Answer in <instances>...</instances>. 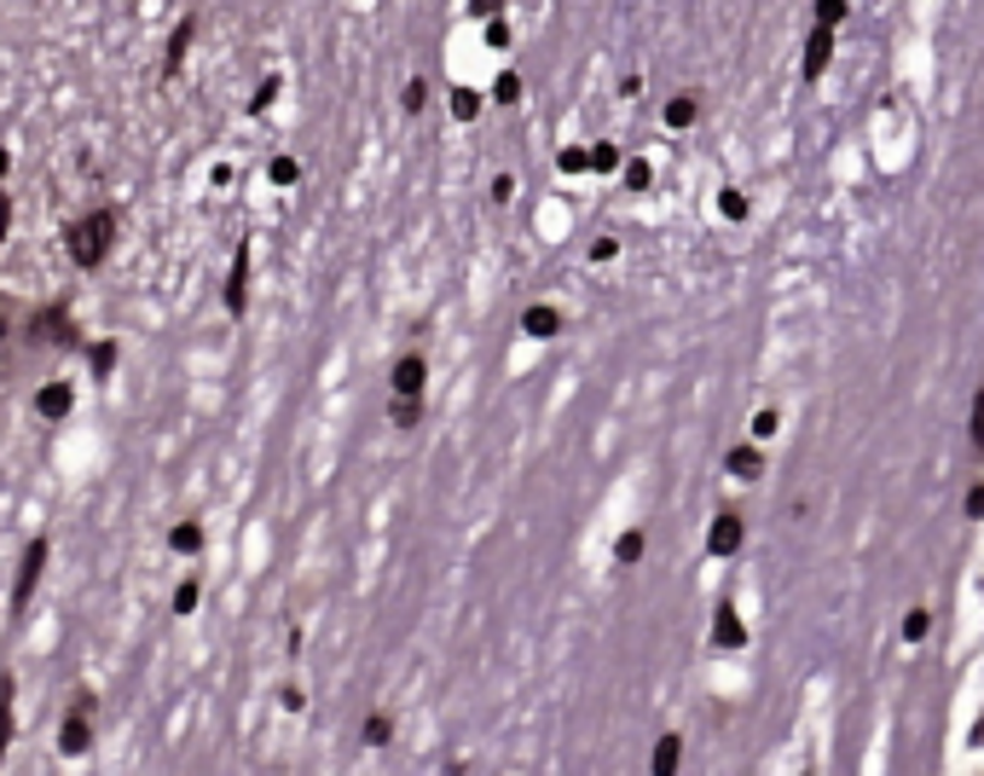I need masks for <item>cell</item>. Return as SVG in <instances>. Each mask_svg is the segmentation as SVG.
I'll return each instance as SVG.
<instances>
[{
  "mask_svg": "<svg viewBox=\"0 0 984 776\" xmlns=\"http://www.w3.org/2000/svg\"><path fill=\"white\" fill-rule=\"evenodd\" d=\"M359 742H365V748H388V742H394V719H388V712H365Z\"/></svg>",
  "mask_w": 984,
  "mask_h": 776,
  "instance_id": "cell-15",
  "label": "cell"
},
{
  "mask_svg": "<svg viewBox=\"0 0 984 776\" xmlns=\"http://www.w3.org/2000/svg\"><path fill=\"white\" fill-rule=\"evenodd\" d=\"M388 423H394V429H417L423 423V395H394V400H388Z\"/></svg>",
  "mask_w": 984,
  "mask_h": 776,
  "instance_id": "cell-14",
  "label": "cell"
},
{
  "mask_svg": "<svg viewBox=\"0 0 984 776\" xmlns=\"http://www.w3.org/2000/svg\"><path fill=\"white\" fill-rule=\"evenodd\" d=\"M7 232H12V192L0 186V250H7Z\"/></svg>",
  "mask_w": 984,
  "mask_h": 776,
  "instance_id": "cell-32",
  "label": "cell"
},
{
  "mask_svg": "<svg viewBox=\"0 0 984 776\" xmlns=\"http://www.w3.org/2000/svg\"><path fill=\"white\" fill-rule=\"evenodd\" d=\"M678 760H684V742H678V737H661V742H654L649 771H654V776H672V771H678Z\"/></svg>",
  "mask_w": 984,
  "mask_h": 776,
  "instance_id": "cell-17",
  "label": "cell"
},
{
  "mask_svg": "<svg viewBox=\"0 0 984 776\" xmlns=\"http://www.w3.org/2000/svg\"><path fill=\"white\" fill-rule=\"evenodd\" d=\"M88 360H93V377H111V372H116V342H99V349H88Z\"/></svg>",
  "mask_w": 984,
  "mask_h": 776,
  "instance_id": "cell-27",
  "label": "cell"
},
{
  "mask_svg": "<svg viewBox=\"0 0 984 776\" xmlns=\"http://www.w3.org/2000/svg\"><path fill=\"white\" fill-rule=\"evenodd\" d=\"M227 313H232V319L250 313V243H243V238H238L232 267H227Z\"/></svg>",
  "mask_w": 984,
  "mask_h": 776,
  "instance_id": "cell-5",
  "label": "cell"
},
{
  "mask_svg": "<svg viewBox=\"0 0 984 776\" xmlns=\"http://www.w3.org/2000/svg\"><path fill=\"white\" fill-rule=\"evenodd\" d=\"M47 557H53V539L35 534L24 545V557H18V580H12V615H30L35 591H41V574H47Z\"/></svg>",
  "mask_w": 984,
  "mask_h": 776,
  "instance_id": "cell-3",
  "label": "cell"
},
{
  "mask_svg": "<svg viewBox=\"0 0 984 776\" xmlns=\"http://www.w3.org/2000/svg\"><path fill=\"white\" fill-rule=\"evenodd\" d=\"M927 626H932V620H927V608H915V615L904 620V638H909V643H915V638H927Z\"/></svg>",
  "mask_w": 984,
  "mask_h": 776,
  "instance_id": "cell-33",
  "label": "cell"
},
{
  "mask_svg": "<svg viewBox=\"0 0 984 776\" xmlns=\"http://www.w3.org/2000/svg\"><path fill=\"white\" fill-rule=\"evenodd\" d=\"M968 516H984V487H973V493H968Z\"/></svg>",
  "mask_w": 984,
  "mask_h": 776,
  "instance_id": "cell-40",
  "label": "cell"
},
{
  "mask_svg": "<svg viewBox=\"0 0 984 776\" xmlns=\"http://www.w3.org/2000/svg\"><path fill=\"white\" fill-rule=\"evenodd\" d=\"M388 388H394V395H423V388H428V360L417 349L400 354L394 365H388Z\"/></svg>",
  "mask_w": 984,
  "mask_h": 776,
  "instance_id": "cell-6",
  "label": "cell"
},
{
  "mask_svg": "<svg viewBox=\"0 0 984 776\" xmlns=\"http://www.w3.org/2000/svg\"><path fill=\"white\" fill-rule=\"evenodd\" d=\"M557 162H562V174H580V169H585V151H562Z\"/></svg>",
  "mask_w": 984,
  "mask_h": 776,
  "instance_id": "cell-37",
  "label": "cell"
},
{
  "mask_svg": "<svg viewBox=\"0 0 984 776\" xmlns=\"http://www.w3.org/2000/svg\"><path fill=\"white\" fill-rule=\"evenodd\" d=\"M776 429H782V418H776V412H758V418H753V435H758V441H770Z\"/></svg>",
  "mask_w": 984,
  "mask_h": 776,
  "instance_id": "cell-34",
  "label": "cell"
},
{
  "mask_svg": "<svg viewBox=\"0 0 984 776\" xmlns=\"http://www.w3.org/2000/svg\"><path fill=\"white\" fill-rule=\"evenodd\" d=\"M499 12H504V0H469V18H481V24H487V18H499Z\"/></svg>",
  "mask_w": 984,
  "mask_h": 776,
  "instance_id": "cell-36",
  "label": "cell"
},
{
  "mask_svg": "<svg viewBox=\"0 0 984 776\" xmlns=\"http://www.w3.org/2000/svg\"><path fill=\"white\" fill-rule=\"evenodd\" d=\"M273 180H278V186H296V180H301V162L278 157V162H273Z\"/></svg>",
  "mask_w": 984,
  "mask_h": 776,
  "instance_id": "cell-30",
  "label": "cell"
},
{
  "mask_svg": "<svg viewBox=\"0 0 984 776\" xmlns=\"http://www.w3.org/2000/svg\"><path fill=\"white\" fill-rule=\"evenodd\" d=\"M828 58H834V30H823V24H816V35H811V47H805V76L816 81V76H823V70H828Z\"/></svg>",
  "mask_w": 984,
  "mask_h": 776,
  "instance_id": "cell-13",
  "label": "cell"
},
{
  "mask_svg": "<svg viewBox=\"0 0 984 776\" xmlns=\"http://www.w3.org/2000/svg\"><path fill=\"white\" fill-rule=\"evenodd\" d=\"M719 209H724L730 220H747V197H742V192H724V197H719Z\"/></svg>",
  "mask_w": 984,
  "mask_h": 776,
  "instance_id": "cell-31",
  "label": "cell"
},
{
  "mask_svg": "<svg viewBox=\"0 0 984 776\" xmlns=\"http://www.w3.org/2000/svg\"><path fill=\"white\" fill-rule=\"evenodd\" d=\"M712 638H719L724 649H742V643H747V626H742V615H735L730 603L719 608V615H712Z\"/></svg>",
  "mask_w": 984,
  "mask_h": 776,
  "instance_id": "cell-12",
  "label": "cell"
},
{
  "mask_svg": "<svg viewBox=\"0 0 984 776\" xmlns=\"http://www.w3.org/2000/svg\"><path fill=\"white\" fill-rule=\"evenodd\" d=\"M7 174H12V157H7V151H0V180H7Z\"/></svg>",
  "mask_w": 984,
  "mask_h": 776,
  "instance_id": "cell-41",
  "label": "cell"
},
{
  "mask_svg": "<svg viewBox=\"0 0 984 776\" xmlns=\"http://www.w3.org/2000/svg\"><path fill=\"white\" fill-rule=\"evenodd\" d=\"M116 238H122V215L111 209V203H93V209H81L65 227V255L76 261L81 273H99L111 261Z\"/></svg>",
  "mask_w": 984,
  "mask_h": 776,
  "instance_id": "cell-2",
  "label": "cell"
},
{
  "mask_svg": "<svg viewBox=\"0 0 984 776\" xmlns=\"http://www.w3.org/2000/svg\"><path fill=\"white\" fill-rule=\"evenodd\" d=\"M278 88H284V81H278V76H266V81H261V88H255V99H250V116H266V111H273V99H278Z\"/></svg>",
  "mask_w": 984,
  "mask_h": 776,
  "instance_id": "cell-25",
  "label": "cell"
},
{
  "mask_svg": "<svg viewBox=\"0 0 984 776\" xmlns=\"http://www.w3.org/2000/svg\"><path fill=\"white\" fill-rule=\"evenodd\" d=\"M510 192H516V180H510V174L492 180V197H499V203H510Z\"/></svg>",
  "mask_w": 984,
  "mask_h": 776,
  "instance_id": "cell-38",
  "label": "cell"
},
{
  "mask_svg": "<svg viewBox=\"0 0 984 776\" xmlns=\"http://www.w3.org/2000/svg\"><path fill=\"white\" fill-rule=\"evenodd\" d=\"M643 557V527H631V534H620V545H614V562H638Z\"/></svg>",
  "mask_w": 984,
  "mask_h": 776,
  "instance_id": "cell-24",
  "label": "cell"
},
{
  "mask_svg": "<svg viewBox=\"0 0 984 776\" xmlns=\"http://www.w3.org/2000/svg\"><path fill=\"white\" fill-rule=\"evenodd\" d=\"M192 41H197V18H180V24H174V35H169V58H162V81H174L180 70H186V53H192Z\"/></svg>",
  "mask_w": 984,
  "mask_h": 776,
  "instance_id": "cell-9",
  "label": "cell"
},
{
  "mask_svg": "<svg viewBox=\"0 0 984 776\" xmlns=\"http://www.w3.org/2000/svg\"><path fill=\"white\" fill-rule=\"evenodd\" d=\"M35 360H47V342H41V301L0 296V383L30 372Z\"/></svg>",
  "mask_w": 984,
  "mask_h": 776,
  "instance_id": "cell-1",
  "label": "cell"
},
{
  "mask_svg": "<svg viewBox=\"0 0 984 776\" xmlns=\"http://www.w3.org/2000/svg\"><path fill=\"white\" fill-rule=\"evenodd\" d=\"M695 116H701V99H695V93H678V99L666 105V128H689Z\"/></svg>",
  "mask_w": 984,
  "mask_h": 776,
  "instance_id": "cell-21",
  "label": "cell"
},
{
  "mask_svg": "<svg viewBox=\"0 0 984 776\" xmlns=\"http://www.w3.org/2000/svg\"><path fill=\"white\" fill-rule=\"evenodd\" d=\"M99 742V724H93V696L88 689H76L70 696V712H65V724H58V753L65 760H81Z\"/></svg>",
  "mask_w": 984,
  "mask_h": 776,
  "instance_id": "cell-4",
  "label": "cell"
},
{
  "mask_svg": "<svg viewBox=\"0 0 984 776\" xmlns=\"http://www.w3.org/2000/svg\"><path fill=\"white\" fill-rule=\"evenodd\" d=\"M428 99H435L428 76H412V81H405V93H400V111H405V116H423V111H428Z\"/></svg>",
  "mask_w": 984,
  "mask_h": 776,
  "instance_id": "cell-16",
  "label": "cell"
},
{
  "mask_svg": "<svg viewBox=\"0 0 984 776\" xmlns=\"http://www.w3.org/2000/svg\"><path fill=\"white\" fill-rule=\"evenodd\" d=\"M839 18H846V0H816V24L823 30H834Z\"/></svg>",
  "mask_w": 984,
  "mask_h": 776,
  "instance_id": "cell-28",
  "label": "cell"
},
{
  "mask_svg": "<svg viewBox=\"0 0 984 776\" xmlns=\"http://www.w3.org/2000/svg\"><path fill=\"white\" fill-rule=\"evenodd\" d=\"M585 169L614 174V169H620V146H608V139H603V146H591V151H585Z\"/></svg>",
  "mask_w": 984,
  "mask_h": 776,
  "instance_id": "cell-23",
  "label": "cell"
},
{
  "mask_svg": "<svg viewBox=\"0 0 984 776\" xmlns=\"http://www.w3.org/2000/svg\"><path fill=\"white\" fill-rule=\"evenodd\" d=\"M742 539H747L742 516H735V510H719V516H712V527H707V550H712V557H735V550H742Z\"/></svg>",
  "mask_w": 984,
  "mask_h": 776,
  "instance_id": "cell-7",
  "label": "cell"
},
{
  "mask_svg": "<svg viewBox=\"0 0 984 776\" xmlns=\"http://www.w3.org/2000/svg\"><path fill=\"white\" fill-rule=\"evenodd\" d=\"M12 730H18V678H12V672H0V765H7Z\"/></svg>",
  "mask_w": 984,
  "mask_h": 776,
  "instance_id": "cell-10",
  "label": "cell"
},
{
  "mask_svg": "<svg viewBox=\"0 0 984 776\" xmlns=\"http://www.w3.org/2000/svg\"><path fill=\"white\" fill-rule=\"evenodd\" d=\"M70 406H76V388H70L65 377H47V383L35 388V418L58 423V418H70Z\"/></svg>",
  "mask_w": 984,
  "mask_h": 776,
  "instance_id": "cell-8",
  "label": "cell"
},
{
  "mask_svg": "<svg viewBox=\"0 0 984 776\" xmlns=\"http://www.w3.org/2000/svg\"><path fill=\"white\" fill-rule=\"evenodd\" d=\"M481 111H487V93H481V88H453V116H458V122H476Z\"/></svg>",
  "mask_w": 984,
  "mask_h": 776,
  "instance_id": "cell-19",
  "label": "cell"
},
{
  "mask_svg": "<svg viewBox=\"0 0 984 776\" xmlns=\"http://www.w3.org/2000/svg\"><path fill=\"white\" fill-rule=\"evenodd\" d=\"M973 446H979V453H984V388H979V395H973Z\"/></svg>",
  "mask_w": 984,
  "mask_h": 776,
  "instance_id": "cell-35",
  "label": "cell"
},
{
  "mask_svg": "<svg viewBox=\"0 0 984 776\" xmlns=\"http://www.w3.org/2000/svg\"><path fill=\"white\" fill-rule=\"evenodd\" d=\"M649 180H654L649 162H626V186H631V192H649Z\"/></svg>",
  "mask_w": 984,
  "mask_h": 776,
  "instance_id": "cell-29",
  "label": "cell"
},
{
  "mask_svg": "<svg viewBox=\"0 0 984 776\" xmlns=\"http://www.w3.org/2000/svg\"><path fill=\"white\" fill-rule=\"evenodd\" d=\"M197 603H203V585H197V580H180V591H174V615H192Z\"/></svg>",
  "mask_w": 984,
  "mask_h": 776,
  "instance_id": "cell-26",
  "label": "cell"
},
{
  "mask_svg": "<svg viewBox=\"0 0 984 776\" xmlns=\"http://www.w3.org/2000/svg\"><path fill=\"white\" fill-rule=\"evenodd\" d=\"M522 93H527V81L516 70H504L499 81H492V105H522Z\"/></svg>",
  "mask_w": 984,
  "mask_h": 776,
  "instance_id": "cell-22",
  "label": "cell"
},
{
  "mask_svg": "<svg viewBox=\"0 0 984 776\" xmlns=\"http://www.w3.org/2000/svg\"><path fill=\"white\" fill-rule=\"evenodd\" d=\"M562 331V308H550V301H533V308L522 313V336H533V342H550Z\"/></svg>",
  "mask_w": 984,
  "mask_h": 776,
  "instance_id": "cell-11",
  "label": "cell"
},
{
  "mask_svg": "<svg viewBox=\"0 0 984 776\" xmlns=\"http://www.w3.org/2000/svg\"><path fill=\"white\" fill-rule=\"evenodd\" d=\"M169 550H174V557H197V550H203V527H197V522H180L174 534H169Z\"/></svg>",
  "mask_w": 984,
  "mask_h": 776,
  "instance_id": "cell-20",
  "label": "cell"
},
{
  "mask_svg": "<svg viewBox=\"0 0 984 776\" xmlns=\"http://www.w3.org/2000/svg\"><path fill=\"white\" fill-rule=\"evenodd\" d=\"M278 701H284V712H301V707H307V696H301V689H284Z\"/></svg>",
  "mask_w": 984,
  "mask_h": 776,
  "instance_id": "cell-39",
  "label": "cell"
},
{
  "mask_svg": "<svg viewBox=\"0 0 984 776\" xmlns=\"http://www.w3.org/2000/svg\"><path fill=\"white\" fill-rule=\"evenodd\" d=\"M758 469H765L758 446H735V453H730V476H735V481H758Z\"/></svg>",
  "mask_w": 984,
  "mask_h": 776,
  "instance_id": "cell-18",
  "label": "cell"
}]
</instances>
